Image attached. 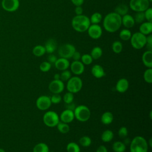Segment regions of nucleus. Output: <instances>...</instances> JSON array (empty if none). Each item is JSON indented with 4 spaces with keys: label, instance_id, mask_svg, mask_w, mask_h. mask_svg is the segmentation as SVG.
<instances>
[{
    "label": "nucleus",
    "instance_id": "ea45409f",
    "mask_svg": "<svg viewBox=\"0 0 152 152\" xmlns=\"http://www.w3.org/2000/svg\"><path fill=\"white\" fill-rule=\"evenodd\" d=\"M51 66H52L51 64H50L49 62L45 61L40 64L39 68L41 71L45 72L49 71L50 69Z\"/></svg>",
    "mask_w": 152,
    "mask_h": 152
},
{
    "label": "nucleus",
    "instance_id": "3c124183",
    "mask_svg": "<svg viewBox=\"0 0 152 152\" xmlns=\"http://www.w3.org/2000/svg\"><path fill=\"white\" fill-rule=\"evenodd\" d=\"M72 3L75 6H81L84 0H71Z\"/></svg>",
    "mask_w": 152,
    "mask_h": 152
},
{
    "label": "nucleus",
    "instance_id": "c03bdc74",
    "mask_svg": "<svg viewBox=\"0 0 152 152\" xmlns=\"http://www.w3.org/2000/svg\"><path fill=\"white\" fill-rule=\"evenodd\" d=\"M144 12L145 15V19L147 20V21L152 22V8H148Z\"/></svg>",
    "mask_w": 152,
    "mask_h": 152
},
{
    "label": "nucleus",
    "instance_id": "ddd939ff",
    "mask_svg": "<svg viewBox=\"0 0 152 152\" xmlns=\"http://www.w3.org/2000/svg\"><path fill=\"white\" fill-rule=\"evenodd\" d=\"M88 36L93 39H99L102 34V27L97 24H92L90 25L87 29Z\"/></svg>",
    "mask_w": 152,
    "mask_h": 152
},
{
    "label": "nucleus",
    "instance_id": "4468645a",
    "mask_svg": "<svg viewBox=\"0 0 152 152\" xmlns=\"http://www.w3.org/2000/svg\"><path fill=\"white\" fill-rule=\"evenodd\" d=\"M69 66L71 72L76 75L82 74L84 71V65L80 61H74Z\"/></svg>",
    "mask_w": 152,
    "mask_h": 152
},
{
    "label": "nucleus",
    "instance_id": "f8f14e48",
    "mask_svg": "<svg viewBox=\"0 0 152 152\" xmlns=\"http://www.w3.org/2000/svg\"><path fill=\"white\" fill-rule=\"evenodd\" d=\"M64 84L61 80H53L49 84V89L53 94H60L64 90Z\"/></svg>",
    "mask_w": 152,
    "mask_h": 152
},
{
    "label": "nucleus",
    "instance_id": "dca6fc26",
    "mask_svg": "<svg viewBox=\"0 0 152 152\" xmlns=\"http://www.w3.org/2000/svg\"><path fill=\"white\" fill-rule=\"evenodd\" d=\"M55 66L56 69L60 71H64L67 69L69 65V62L68 60V59L64 58H60L59 59H57L56 62L54 64Z\"/></svg>",
    "mask_w": 152,
    "mask_h": 152
},
{
    "label": "nucleus",
    "instance_id": "f03ea898",
    "mask_svg": "<svg viewBox=\"0 0 152 152\" xmlns=\"http://www.w3.org/2000/svg\"><path fill=\"white\" fill-rule=\"evenodd\" d=\"M72 28L78 32H84L90 25V18L84 15H76L71 21Z\"/></svg>",
    "mask_w": 152,
    "mask_h": 152
},
{
    "label": "nucleus",
    "instance_id": "aec40b11",
    "mask_svg": "<svg viewBox=\"0 0 152 152\" xmlns=\"http://www.w3.org/2000/svg\"><path fill=\"white\" fill-rule=\"evenodd\" d=\"M142 61L144 65L148 68L152 67V51L147 50L142 56Z\"/></svg>",
    "mask_w": 152,
    "mask_h": 152
},
{
    "label": "nucleus",
    "instance_id": "58836bf2",
    "mask_svg": "<svg viewBox=\"0 0 152 152\" xmlns=\"http://www.w3.org/2000/svg\"><path fill=\"white\" fill-rule=\"evenodd\" d=\"M62 99H63L64 102L66 104L72 103L73 102V100H74V94H73V93L68 91L67 93H66L64 95Z\"/></svg>",
    "mask_w": 152,
    "mask_h": 152
},
{
    "label": "nucleus",
    "instance_id": "6e6552de",
    "mask_svg": "<svg viewBox=\"0 0 152 152\" xmlns=\"http://www.w3.org/2000/svg\"><path fill=\"white\" fill-rule=\"evenodd\" d=\"M148 0H130L129 7L135 12H144L149 8Z\"/></svg>",
    "mask_w": 152,
    "mask_h": 152
},
{
    "label": "nucleus",
    "instance_id": "0eeeda50",
    "mask_svg": "<svg viewBox=\"0 0 152 152\" xmlns=\"http://www.w3.org/2000/svg\"><path fill=\"white\" fill-rule=\"evenodd\" d=\"M43 121L48 127H55L59 122V116L54 111H48L43 116Z\"/></svg>",
    "mask_w": 152,
    "mask_h": 152
},
{
    "label": "nucleus",
    "instance_id": "c9c22d12",
    "mask_svg": "<svg viewBox=\"0 0 152 152\" xmlns=\"http://www.w3.org/2000/svg\"><path fill=\"white\" fill-rule=\"evenodd\" d=\"M144 79L147 83L151 84L152 83V69L151 68L147 69L144 73Z\"/></svg>",
    "mask_w": 152,
    "mask_h": 152
},
{
    "label": "nucleus",
    "instance_id": "a211bd4d",
    "mask_svg": "<svg viewBox=\"0 0 152 152\" xmlns=\"http://www.w3.org/2000/svg\"><path fill=\"white\" fill-rule=\"evenodd\" d=\"M91 72L92 75L97 78H102L105 75V72L103 68L101 65L98 64L94 65L92 66Z\"/></svg>",
    "mask_w": 152,
    "mask_h": 152
},
{
    "label": "nucleus",
    "instance_id": "de8ad7c7",
    "mask_svg": "<svg viewBox=\"0 0 152 152\" xmlns=\"http://www.w3.org/2000/svg\"><path fill=\"white\" fill-rule=\"evenodd\" d=\"M81 56L80 52L75 50L74 52V53H73V55H72L71 58H72L74 61H79L81 59Z\"/></svg>",
    "mask_w": 152,
    "mask_h": 152
},
{
    "label": "nucleus",
    "instance_id": "a878e982",
    "mask_svg": "<svg viewBox=\"0 0 152 152\" xmlns=\"http://www.w3.org/2000/svg\"><path fill=\"white\" fill-rule=\"evenodd\" d=\"M128 7L126 4H124L118 5L115 10V12L117 13L121 17L128 14Z\"/></svg>",
    "mask_w": 152,
    "mask_h": 152
},
{
    "label": "nucleus",
    "instance_id": "6e6d98bb",
    "mask_svg": "<svg viewBox=\"0 0 152 152\" xmlns=\"http://www.w3.org/2000/svg\"><path fill=\"white\" fill-rule=\"evenodd\" d=\"M148 1H149L150 2H151V1H152V0H148Z\"/></svg>",
    "mask_w": 152,
    "mask_h": 152
},
{
    "label": "nucleus",
    "instance_id": "8fccbe9b",
    "mask_svg": "<svg viewBox=\"0 0 152 152\" xmlns=\"http://www.w3.org/2000/svg\"><path fill=\"white\" fill-rule=\"evenodd\" d=\"M96 152H107V150L104 145H100L96 150Z\"/></svg>",
    "mask_w": 152,
    "mask_h": 152
},
{
    "label": "nucleus",
    "instance_id": "423d86ee",
    "mask_svg": "<svg viewBox=\"0 0 152 152\" xmlns=\"http://www.w3.org/2000/svg\"><path fill=\"white\" fill-rule=\"evenodd\" d=\"M83 87V81L81 79L77 77L74 76L71 77L66 83V89L69 92L72 93H77L79 92Z\"/></svg>",
    "mask_w": 152,
    "mask_h": 152
},
{
    "label": "nucleus",
    "instance_id": "72a5a7b5",
    "mask_svg": "<svg viewBox=\"0 0 152 152\" xmlns=\"http://www.w3.org/2000/svg\"><path fill=\"white\" fill-rule=\"evenodd\" d=\"M79 142L81 146L84 147H87L91 145V139L88 136L84 135L80 138V139L79 140Z\"/></svg>",
    "mask_w": 152,
    "mask_h": 152
},
{
    "label": "nucleus",
    "instance_id": "603ef678",
    "mask_svg": "<svg viewBox=\"0 0 152 152\" xmlns=\"http://www.w3.org/2000/svg\"><path fill=\"white\" fill-rule=\"evenodd\" d=\"M54 80H60V74H55L53 76Z\"/></svg>",
    "mask_w": 152,
    "mask_h": 152
},
{
    "label": "nucleus",
    "instance_id": "f3484780",
    "mask_svg": "<svg viewBox=\"0 0 152 152\" xmlns=\"http://www.w3.org/2000/svg\"><path fill=\"white\" fill-rule=\"evenodd\" d=\"M129 87V82L126 78H121L116 84V90L121 93H125Z\"/></svg>",
    "mask_w": 152,
    "mask_h": 152
},
{
    "label": "nucleus",
    "instance_id": "cd10ccee",
    "mask_svg": "<svg viewBox=\"0 0 152 152\" xmlns=\"http://www.w3.org/2000/svg\"><path fill=\"white\" fill-rule=\"evenodd\" d=\"M32 52L34 56L40 57L46 53V50L45 46L42 45H36L33 48Z\"/></svg>",
    "mask_w": 152,
    "mask_h": 152
},
{
    "label": "nucleus",
    "instance_id": "6ab92c4d",
    "mask_svg": "<svg viewBox=\"0 0 152 152\" xmlns=\"http://www.w3.org/2000/svg\"><path fill=\"white\" fill-rule=\"evenodd\" d=\"M121 20L122 24H123L124 26L127 28L132 27L135 23L134 17L132 15L128 14L123 15L121 18Z\"/></svg>",
    "mask_w": 152,
    "mask_h": 152
},
{
    "label": "nucleus",
    "instance_id": "7ed1b4c3",
    "mask_svg": "<svg viewBox=\"0 0 152 152\" xmlns=\"http://www.w3.org/2000/svg\"><path fill=\"white\" fill-rule=\"evenodd\" d=\"M129 149L130 152H147L148 144L144 138L137 136L131 141Z\"/></svg>",
    "mask_w": 152,
    "mask_h": 152
},
{
    "label": "nucleus",
    "instance_id": "2eb2a0df",
    "mask_svg": "<svg viewBox=\"0 0 152 152\" xmlns=\"http://www.w3.org/2000/svg\"><path fill=\"white\" fill-rule=\"evenodd\" d=\"M74 118V111L68 109H66L65 110H63L59 116V120H61L62 122L66 124L71 122Z\"/></svg>",
    "mask_w": 152,
    "mask_h": 152
},
{
    "label": "nucleus",
    "instance_id": "7c9ffc66",
    "mask_svg": "<svg viewBox=\"0 0 152 152\" xmlns=\"http://www.w3.org/2000/svg\"><path fill=\"white\" fill-rule=\"evenodd\" d=\"M57 129L62 134H66L69 132V126L68 125V124L64 123V122H59L57 125Z\"/></svg>",
    "mask_w": 152,
    "mask_h": 152
},
{
    "label": "nucleus",
    "instance_id": "f704fd0d",
    "mask_svg": "<svg viewBox=\"0 0 152 152\" xmlns=\"http://www.w3.org/2000/svg\"><path fill=\"white\" fill-rule=\"evenodd\" d=\"M102 15L100 13L94 12L91 15L90 18V23L92 24H98V23H99L102 21Z\"/></svg>",
    "mask_w": 152,
    "mask_h": 152
},
{
    "label": "nucleus",
    "instance_id": "473e14b6",
    "mask_svg": "<svg viewBox=\"0 0 152 152\" xmlns=\"http://www.w3.org/2000/svg\"><path fill=\"white\" fill-rule=\"evenodd\" d=\"M112 49L113 52L115 53H121L123 49V46L122 43L118 40L113 42L112 45Z\"/></svg>",
    "mask_w": 152,
    "mask_h": 152
},
{
    "label": "nucleus",
    "instance_id": "bb28decb",
    "mask_svg": "<svg viewBox=\"0 0 152 152\" xmlns=\"http://www.w3.org/2000/svg\"><path fill=\"white\" fill-rule=\"evenodd\" d=\"M112 149L115 152H124L126 150V145L121 141H116L112 145Z\"/></svg>",
    "mask_w": 152,
    "mask_h": 152
},
{
    "label": "nucleus",
    "instance_id": "9d476101",
    "mask_svg": "<svg viewBox=\"0 0 152 152\" xmlns=\"http://www.w3.org/2000/svg\"><path fill=\"white\" fill-rule=\"evenodd\" d=\"M51 101L50 97L43 95L39 96L36 102V107L40 110H46L48 109L51 106Z\"/></svg>",
    "mask_w": 152,
    "mask_h": 152
},
{
    "label": "nucleus",
    "instance_id": "c85d7f7f",
    "mask_svg": "<svg viewBox=\"0 0 152 152\" xmlns=\"http://www.w3.org/2000/svg\"><path fill=\"white\" fill-rule=\"evenodd\" d=\"M103 53V51L101 48L99 46L94 47L90 53V55L92 57L93 59H98L100 58Z\"/></svg>",
    "mask_w": 152,
    "mask_h": 152
},
{
    "label": "nucleus",
    "instance_id": "b1692460",
    "mask_svg": "<svg viewBox=\"0 0 152 152\" xmlns=\"http://www.w3.org/2000/svg\"><path fill=\"white\" fill-rule=\"evenodd\" d=\"M113 132L109 129H107L103 132L101 135L102 140L104 142H108L112 140L113 138Z\"/></svg>",
    "mask_w": 152,
    "mask_h": 152
},
{
    "label": "nucleus",
    "instance_id": "9b49d317",
    "mask_svg": "<svg viewBox=\"0 0 152 152\" xmlns=\"http://www.w3.org/2000/svg\"><path fill=\"white\" fill-rule=\"evenodd\" d=\"M1 6L7 12H14L19 8L20 2L19 0H2Z\"/></svg>",
    "mask_w": 152,
    "mask_h": 152
},
{
    "label": "nucleus",
    "instance_id": "f257e3e1",
    "mask_svg": "<svg viewBox=\"0 0 152 152\" xmlns=\"http://www.w3.org/2000/svg\"><path fill=\"white\" fill-rule=\"evenodd\" d=\"M122 17L115 12L107 14L103 19L104 28L108 32L114 33L119 30L122 25Z\"/></svg>",
    "mask_w": 152,
    "mask_h": 152
},
{
    "label": "nucleus",
    "instance_id": "09e8293b",
    "mask_svg": "<svg viewBox=\"0 0 152 152\" xmlns=\"http://www.w3.org/2000/svg\"><path fill=\"white\" fill-rule=\"evenodd\" d=\"M75 12L77 15H81L83 14V10L81 6H76L75 8Z\"/></svg>",
    "mask_w": 152,
    "mask_h": 152
},
{
    "label": "nucleus",
    "instance_id": "5701e85b",
    "mask_svg": "<svg viewBox=\"0 0 152 152\" xmlns=\"http://www.w3.org/2000/svg\"><path fill=\"white\" fill-rule=\"evenodd\" d=\"M113 115L110 112H105L101 116V121L104 125H109L112 122Z\"/></svg>",
    "mask_w": 152,
    "mask_h": 152
},
{
    "label": "nucleus",
    "instance_id": "393cba45",
    "mask_svg": "<svg viewBox=\"0 0 152 152\" xmlns=\"http://www.w3.org/2000/svg\"><path fill=\"white\" fill-rule=\"evenodd\" d=\"M48 145L44 142H40L34 145L33 152H49Z\"/></svg>",
    "mask_w": 152,
    "mask_h": 152
},
{
    "label": "nucleus",
    "instance_id": "412c9836",
    "mask_svg": "<svg viewBox=\"0 0 152 152\" xmlns=\"http://www.w3.org/2000/svg\"><path fill=\"white\" fill-rule=\"evenodd\" d=\"M140 31L141 33L144 35H149L152 32V22H144L142 23L139 28Z\"/></svg>",
    "mask_w": 152,
    "mask_h": 152
},
{
    "label": "nucleus",
    "instance_id": "4be33fe9",
    "mask_svg": "<svg viewBox=\"0 0 152 152\" xmlns=\"http://www.w3.org/2000/svg\"><path fill=\"white\" fill-rule=\"evenodd\" d=\"M45 48L46 52L50 54L55 52L56 49V42L53 39H50L45 43Z\"/></svg>",
    "mask_w": 152,
    "mask_h": 152
},
{
    "label": "nucleus",
    "instance_id": "20e7f679",
    "mask_svg": "<svg viewBox=\"0 0 152 152\" xmlns=\"http://www.w3.org/2000/svg\"><path fill=\"white\" fill-rule=\"evenodd\" d=\"M73 111L74 117L80 122H86L90 118V110L85 105H79L75 107Z\"/></svg>",
    "mask_w": 152,
    "mask_h": 152
},
{
    "label": "nucleus",
    "instance_id": "39448f33",
    "mask_svg": "<svg viewBox=\"0 0 152 152\" xmlns=\"http://www.w3.org/2000/svg\"><path fill=\"white\" fill-rule=\"evenodd\" d=\"M131 46L135 49H141L146 45L147 37L140 32L134 33L131 38Z\"/></svg>",
    "mask_w": 152,
    "mask_h": 152
},
{
    "label": "nucleus",
    "instance_id": "864d4df0",
    "mask_svg": "<svg viewBox=\"0 0 152 152\" xmlns=\"http://www.w3.org/2000/svg\"><path fill=\"white\" fill-rule=\"evenodd\" d=\"M149 142H150L149 145H150V147H151V146H152V144H151V138H150V139L149 140Z\"/></svg>",
    "mask_w": 152,
    "mask_h": 152
},
{
    "label": "nucleus",
    "instance_id": "37998d69",
    "mask_svg": "<svg viewBox=\"0 0 152 152\" xmlns=\"http://www.w3.org/2000/svg\"><path fill=\"white\" fill-rule=\"evenodd\" d=\"M118 135L121 138H125L128 135V129L125 126H122L118 130Z\"/></svg>",
    "mask_w": 152,
    "mask_h": 152
},
{
    "label": "nucleus",
    "instance_id": "2f4dec72",
    "mask_svg": "<svg viewBox=\"0 0 152 152\" xmlns=\"http://www.w3.org/2000/svg\"><path fill=\"white\" fill-rule=\"evenodd\" d=\"M67 152H80V146L74 142H71L66 145Z\"/></svg>",
    "mask_w": 152,
    "mask_h": 152
},
{
    "label": "nucleus",
    "instance_id": "4c0bfd02",
    "mask_svg": "<svg viewBox=\"0 0 152 152\" xmlns=\"http://www.w3.org/2000/svg\"><path fill=\"white\" fill-rule=\"evenodd\" d=\"M135 23H142L145 20V15L144 12H137L134 17Z\"/></svg>",
    "mask_w": 152,
    "mask_h": 152
},
{
    "label": "nucleus",
    "instance_id": "a18cd8bd",
    "mask_svg": "<svg viewBox=\"0 0 152 152\" xmlns=\"http://www.w3.org/2000/svg\"><path fill=\"white\" fill-rule=\"evenodd\" d=\"M146 46L148 50H152V36L151 34H149L147 37V41H146Z\"/></svg>",
    "mask_w": 152,
    "mask_h": 152
},
{
    "label": "nucleus",
    "instance_id": "5fc2aeb1",
    "mask_svg": "<svg viewBox=\"0 0 152 152\" xmlns=\"http://www.w3.org/2000/svg\"><path fill=\"white\" fill-rule=\"evenodd\" d=\"M0 152H5V151L2 148H0Z\"/></svg>",
    "mask_w": 152,
    "mask_h": 152
},
{
    "label": "nucleus",
    "instance_id": "1a4fd4ad",
    "mask_svg": "<svg viewBox=\"0 0 152 152\" xmlns=\"http://www.w3.org/2000/svg\"><path fill=\"white\" fill-rule=\"evenodd\" d=\"M75 50V48L74 45L66 43L59 47L58 49V54L61 58L69 59L72 57Z\"/></svg>",
    "mask_w": 152,
    "mask_h": 152
},
{
    "label": "nucleus",
    "instance_id": "c756f323",
    "mask_svg": "<svg viewBox=\"0 0 152 152\" xmlns=\"http://www.w3.org/2000/svg\"><path fill=\"white\" fill-rule=\"evenodd\" d=\"M119 36L121 39L122 40H128L130 39L132 34L131 31L129 29L124 28L120 31Z\"/></svg>",
    "mask_w": 152,
    "mask_h": 152
},
{
    "label": "nucleus",
    "instance_id": "49530a36",
    "mask_svg": "<svg viewBox=\"0 0 152 152\" xmlns=\"http://www.w3.org/2000/svg\"><path fill=\"white\" fill-rule=\"evenodd\" d=\"M57 60V58L55 55H53L52 53H50L48 56V62H49L50 64H55L56 61Z\"/></svg>",
    "mask_w": 152,
    "mask_h": 152
},
{
    "label": "nucleus",
    "instance_id": "79ce46f5",
    "mask_svg": "<svg viewBox=\"0 0 152 152\" xmlns=\"http://www.w3.org/2000/svg\"><path fill=\"white\" fill-rule=\"evenodd\" d=\"M62 97L59 94H53L50 97V101L53 104H58L62 100Z\"/></svg>",
    "mask_w": 152,
    "mask_h": 152
},
{
    "label": "nucleus",
    "instance_id": "e433bc0d",
    "mask_svg": "<svg viewBox=\"0 0 152 152\" xmlns=\"http://www.w3.org/2000/svg\"><path fill=\"white\" fill-rule=\"evenodd\" d=\"M81 62L84 65H88L93 62V58L90 54H84L81 56Z\"/></svg>",
    "mask_w": 152,
    "mask_h": 152
},
{
    "label": "nucleus",
    "instance_id": "4d7b16f0",
    "mask_svg": "<svg viewBox=\"0 0 152 152\" xmlns=\"http://www.w3.org/2000/svg\"><path fill=\"white\" fill-rule=\"evenodd\" d=\"M50 152H54V151H50Z\"/></svg>",
    "mask_w": 152,
    "mask_h": 152
},
{
    "label": "nucleus",
    "instance_id": "a19ab883",
    "mask_svg": "<svg viewBox=\"0 0 152 152\" xmlns=\"http://www.w3.org/2000/svg\"><path fill=\"white\" fill-rule=\"evenodd\" d=\"M71 77V73L69 71L66 69L62 71L60 74V80L63 81H68Z\"/></svg>",
    "mask_w": 152,
    "mask_h": 152
}]
</instances>
